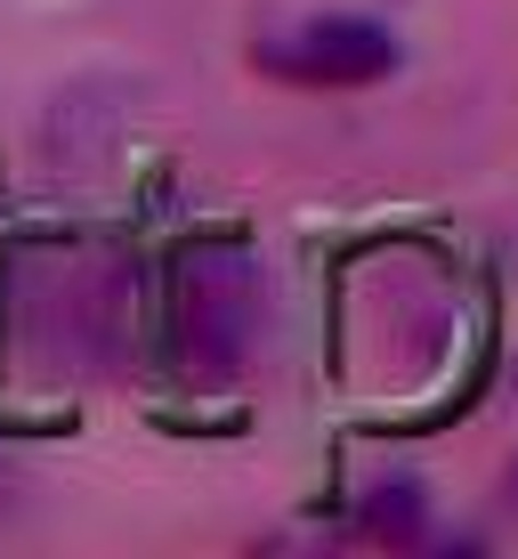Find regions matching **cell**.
Masks as SVG:
<instances>
[{
	"label": "cell",
	"instance_id": "6da1fadb",
	"mask_svg": "<svg viewBox=\"0 0 518 559\" xmlns=\"http://www.w3.org/2000/svg\"><path fill=\"white\" fill-rule=\"evenodd\" d=\"M252 57L276 82H300V90H357L397 73V33L373 25V16H300V25L267 33Z\"/></svg>",
	"mask_w": 518,
	"mask_h": 559
},
{
	"label": "cell",
	"instance_id": "7a4b0ae2",
	"mask_svg": "<svg viewBox=\"0 0 518 559\" xmlns=\"http://www.w3.org/2000/svg\"><path fill=\"white\" fill-rule=\"evenodd\" d=\"M252 317H260V276L243 243H210V252L186 260V357L203 373H236L243 349H252Z\"/></svg>",
	"mask_w": 518,
	"mask_h": 559
}]
</instances>
